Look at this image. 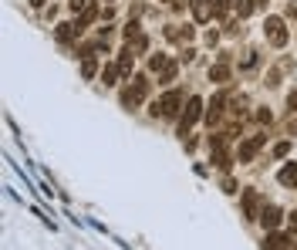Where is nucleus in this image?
Listing matches in <instances>:
<instances>
[{"mask_svg": "<svg viewBox=\"0 0 297 250\" xmlns=\"http://www.w3.org/2000/svg\"><path fill=\"white\" fill-rule=\"evenodd\" d=\"M145 95H149V78H145V74H132V85L122 91V105H125V108H138L145 102Z\"/></svg>", "mask_w": 297, "mask_h": 250, "instance_id": "nucleus-1", "label": "nucleus"}, {"mask_svg": "<svg viewBox=\"0 0 297 250\" xmlns=\"http://www.w3.org/2000/svg\"><path fill=\"white\" fill-rule=\"evenodd\" d=\"M179 108H183V91H166V95L152 105V115H166V119H172Z\"/></svg>", "mask_w": 297, "mask_h": 250, "instance_id": "nucleus-2", "label": "nucleus"}, {"mask_svg": "<svg viewBox=\"0 0 297 250\" xmlns=\"http://www.w3.org/2000/svg\"><path fill=\"white\" fill-rule=\"evenodd\" d=\"M264 34H267V41H270L273 48H284V44H287V37H290L281 17H267V24H264Z\"/></svg>", "mask_w": 297, "mask_h": 250, "instance_id": "nucleus-3", "label": "nucleus"}, {"mask_svg": "<svg viewBox=\"0 0 297 250\" xmlns=\"http://www.w3.org/2000/svg\"><path fill=\"white\" fill-rule=\"evenodd\" d=\"M200 115H206V108H203V102L200 98H189V102H186V108H183V119H179V132H189L196 125V119H200Z\"/></svg>", "mask_w": 297, "mask_h": 250, "instance_id": "nucleus-4", "label": "nucleus"}, {"mask_svg": "<svg viewBox=\"0 0 297 250\" xmlns=\"http://www.w3.org/2000/svg\"><path fill=\"white\" fill-rule=\"evenodd\" d=\"M243 217L260 220V193L257 189H243Z\"/></svg>", "mask_w": 297, "mask_h": 250, "instance_id": "nucleus-5", "label": "nucleus"}, {"mask_svg": "<svg viewBox=\"0 0 297 250\" xmlns=\"http://www.w3.org/2000/svg\"><path fill=\"white\" fill-rule=\"evenodd\" d=\"M264 142H267V136H253V139H247V142L240 145V152H236V159H240V162H250L253 156L260 152V145H264Z\"/></svg>", "mask_w": 297, "mask_h": 250, "instance_id": "nucleus-6", "label": "nucleus"}, {"mask_svg": "<svg viewBox=\"0 0 297 250\" xmlns=\"http://www.w3.org/2000/svg\"><path fill=\"white\" fill-rule=\"evenodd\" d=\"M81 31H85V24L81 21H71V24H61L54 31V37L61 41V44H68V41H74V37H81Z\"/></svg>", "mask_w": 297, "mask_h": 250, "instance_id": "nucleus-7", "label": "nucleus"}, {"mask_svg": "<svg viewBox=\"0 0 297 250\" xmlns=\"http://www.w3.org/2000/svg\"><path fill=\"white\" fill-rule=\"evenodd\" d=\"M290 68H294V61H290V57H281V61L267 71V85H270V88H273V85H281V78L290 71Z\"/></svg>", "mask_w": 297, "mask_h": 250, "instance_id": "nucleus-8", "label": "nucleus"}, {"mask_svg": "<svg viewBox=\"0 0 297 250\" xmlns=\"http://www.w3.org/2000/svg\"><path fill=\"white\" fill-rule=\"evenodd\" d=\"M189 7H193V17L200 24L213 21V0H189Z\"/></svg>", "mask_w": 297, "mask_h": 250, "instance_id": "nucleus-9", "label": "nucleus"}, {"mask_svg": "<svg viewBox=\"0 0 297 250\" xmlns=\"http://www.w3.org/2000/svg\"><path fill=\"white\" fill-rule=\"evenodd\" d=\"M223 108H226V95L220 91V95H213V102L206 105V122L213 125V122H220V115H223Z\"/></svg>", "mask_w": 297, "mask_h": 250, "instance_id": "nucleus-10", "label": "nucleus"}, {"mask_svg": "<svg viewBox=\"0 0 297 250\" xmlns=\"http://www.w3.org/2000/svg\"><path fill=\"white\" fill-rule=\"evenodd\" d=\"M294 237H297L294 230H290L287 237H284V234H270V237H267V240H264V250H287Z\"/></svg>", "mask_w": 297, "mask_h": 250, "instance_id": "nucleus-11", "label": "nucleus"}, {"mask_svg": "<svg viewBox=\"0 0 297 250\" xmlns=\"http://www.w3.org/2000/svg\"><path fill=\"white\" fill-rule=\"evenodd\" d=\"M281 220H284V213L277 210V206H264V210H260V223H264V230H277Z\"/></svg>", "mask_w": 297, "mask_h": 250, "instance_id": "nucleus-12", "label": "nucleus"}, {"mask_svg": "<svg viewBox=\"0 0 297 250\" xmlns=\"http://www.w3.org/2000/svg\"><path fill=\"white\" fill-rule=\"evenodd\" d=\"M132 68H135V51H132V44L118 54V71L125 74V78H132Z\"/></svg>", "mask_w": 297, "mask_h": 250, "instance_id": "nucleus-13", "label": "nucleus"}, {"mask_svg": "<svg viewBox=\"0 0 297 250\" xmlns=\"http://www.w3.org/2000/svg\"><path fill=\"white\" fill-rule=\"evenodd\" d=\"M277 179H281V186H297V162H287V166L277 172Z\"/></svg>", "mask_w": 297, "mask_h": 250, "instance_id": "nucleus-14", "label": "nucleus"}, {"mask_svg": "<svg viewBox=\"0 0 297 250\" xmlns=\"http://www.w3.org/2000/svg\"><path fill=\"white\" fill-rule=\"evenodd\" d=\"M226 78H230V65H226V61H216V65L209 68V81H220V85H223Z\"/></svg>", "mask_w": 297, "mask_h": 250, "instance_id": "nucleus-15", "label": "nucleus"}, {"mask_svg": "<svg viewBox=\"0 0 297 250\" xmlns=\"http://www.w3.org/2000/svg\"><path fill=\"white\" fill-rule=\"evenodd\" d=\"M95 74H98V57L85 54V61H81V78H95Z\"/></svg>", "mask_w": 297, "mask_h": 250, "instance_id": "nucleus-16", "label": "nucleus"}, {"mask_svg": "<svg viewBox=\"0 0 297 250\" xmlns=\"http://www.w3.org/2000/svg\"><path fill=\"white\" fill-rule=\"evenodd\" d=\"M230 7H236V0H216V4H213V17H216V21H226Z\"/></svg>", "mask_w": 297, "mask_h": 250, "instance_id": "nucleus-17", "label": "nucleus"}, {"mask_svg": "<svg viewBox=\"0 0 297 250\" xmlns=\"http://www.w3.org/2000/svg\"><path fill=\"white\" fill-rule=\"evenodd\" d=\"M253 10H257V0H236V17H240V21L250 17Z\"/></svg>", "mask_w": 297, "mask_h": 250, "instance_id": "nucleus-18", "label": "nucleus"}, {"mask_svg": "<svg viewBox=\"0 0 297 250\" xmlns=\"http://www.w3.org/2000/svg\"><path fill=\"white\" fill-rule=\"evenodd\" d=\"M213 166H220V169H230L233 159L226 156V149H213Z\"/></svg>", "mask_w": 297, "mask_h": 250, "instance_id": "nucleus-19", "label": "nucleus"}, {"mask_svg": "<svg viewBox=\"0 0 297 250\" xmlns=\"http://www.w3.org/2000/svg\"><path fill=\"white\" fill-rule=\"evenodd\" d=\"M118 65H105L102 68V81H105V85H115V78H118Z\"/></svg>", "mask_w": 297, "mask_h": 250, "instance_id": "nucleus-20", "label": "nucleus"}, {"mask_svg": "<svg viewBox=\"0 0 297 250\" xmlns=\"http://www.w3.org/2000/svg\"><path fill=\"white\" fill-rule=\"evenodd\" d=\"M166 65H169V57L166 54H152V57H149V68H152V71H166Z\"/></svg>", "mask_w": 297, "mask_h": 250, "instance_id": "nucleus-21", "label": "nucleus"}, {"mask_svg": "<svg viewBox=\"0 0 297 250\" xmlns=\"http://www.w3.org/2000/svg\"><path fill=\"white\" fill-rule=\"evenodd\" d=\"M95 17H98V7H95V4H88V7L81 10V17H78V21H81V24H85V27H88L91 21H95Z\"/></svg>", "mask_w": 297, "mask_h": 250, "instance_id": "nucleus-22", "label": "nucleus"}, {"mask_svg": "<svg viewBox=\"0 0 297 250\" xmlns=\"http://www.w3.org/2000/svg\"><path fill=\"white\" fill-rule=\"evenodd\" d=\"M287 152H290V142H277V145H273V156H277V159H284Z\"/></svg>", "mask_w": 297, "mask_h": 250, "instance_id": "nucleus-23", "label": "nucleus"}, {"mask_svg": "<svg viewBox=\"0 0 297 250\" xmlns=\"http://www.w3.org/2000/svg\"><path fill=\"white\" fill-rule=\"evenodd\" d=\"M243 68H257V51H247V57H243Z\"/></svg>", "mask_w": 297, "mask_h": 250, "instance_id": "nucleus-24", "label": "nucleus"}, {"mask_svg": "<svg viewBox=\"0 0 297 250\" xmlns=\"http://www.w3.org/2000/svg\"><path fill=\"white\" fill-rule=\"evenodd\" d=\"M172 78H176V61H169L166 71H162V81H172Z\"/></svg>", "mask_w": 297, "mask_h": 250, "instance_id": "nucleus-25", "label": "nucleus"}, {"mask_svg": "<svg viewBox=\"0 0 297 250\" xmlns=\"http://www.w3.org/2000/svg\"><path fill=\"white\" fill-rule=\"evenodd\" d=\"M223 193H230V196H233V193H236V179H230V176H226V179H223Z\"/></svg>", "mask_w": 297, "mask_h": 250, "instance_id": "nucleus-26", "label": "nucleus"}, {"mask_svg": "<svg viewBox=\"0 0 297 250\" xmlns=\"http://www.w3.org/2000/svg\"><path fill=\"white\" fill-rule=\"evenodd\" d=\"M68 7H71L74 14H78V10H85V7H88V0H68Z\"/></svg>", "mask_w": 297, "mask_h": 250, "instance_id": "nucleus-27", "label": "nucleus"}, {"mask_svg": "<svg viewBox=\"0 0 297 250\" xmlns=\"http://www.w3.org/2000/svg\"><path fill=\"white\" fill-rule=\"evenodd\" d=\"M257 122H264V125H270V122H273V115L267 112V108H260V112H257Z\"/></svg>", "mask_w": 297, "mask_h": 250, "instance_id": "nucleus-28", "label": "nucleus"}, {"mask_svg": "<svg viewBox=\"0 0 297 250\" xmlns=\"http://www.w3.org/2000/svg\"><path fill=\"white\" fill-rule=\"evenodd\" d=\"M243 27H240V17H236V21H230V24H226V34H240Z\"/></svg>", "mask_w": 297, "mask_h": 250, "instance_id": "nucleus-29", "label": "nucleus"}, {"mask_svg": "<svg viewBox=\"0 0 297 250\" xmlns=\"http://www.w3.org/2000/svg\"><path fill=\"white\" fill-rule=\"evenodd\" d=\"M287 105H290V112H297V91H290V95H287Z\"/></svg>", "mask_w": 297, "mask_h": 250, "instance_id": "nucleus-30", "label": "nucleus"}, {"mask_svg": "<svg viewBox=\"0 0 297 250\" xmlns=\"http://www.w3.org/2000/svg\"><path fill=\"white\" fill-rule=\"evenodd\" d=\"M287 132H290V136H297V115H290V122H287Z\"/></svg>", "mask_w": 297, "mask_h": 250, "instance_id": "nucleus-31", "label": "nucleus"}, {"mask_svg": "<svg viewBox=\"0 0 297 250\" xmlns=\"http://www.w3.org/2000/svg\"><path fill=\"white\" fill-rule=\"evenodd\" d=\"M287 17H297V4H287Z\"/></svg>", "mask_w": 297, "mask_h": 250, "instance_id": "nucleus-32", "label": "nucleus"}, {"mask_svg": "<svg viewBox=\"0 0 297 250\" xmlns=\"http://www.w3.org/2000/svg\"><path fill=\"white\" fill-rule=\"evenodd\" d=\"M290 230H294V234H297V213H294V217H290Z\"/></svg>", "mask_w": 297, "mask_h": 250, "instance_id": "nucleus-33", "label": "nucleus"}, {"mask_svg": "<svg viewBox=\"0 0 297 250\" xmlns=\"http://www.w3.org/2000/svg\"><path fill=\"white\" fill-rule=\"evenodd\" d=\"M44 4H48V0H31V7H44Z\"/></svg>", "mask_w": 297, "mask_h": 250, "instance_id": "nucleus-34", "label": "nucleus"}, {"mask_svg": "<svg viewBox=\"0 0 297 250\" xmlns=\"http://www.w3.org/2000/svg\"><path fill=\"white\" fill-rule=\"evenodd\" d=\"M287 250H297V237H294V240H290V247Z\"/></svg>", "mask_w": 297, "mask_h": 250, "instance_id": "nucleus-35", "label": "nucleus"}, {"mask_svg": "<svg viewBox=\"0 0 297 250\" xmlns=\"http://www.w3.org/2000/svg\"><path fill=\"white\" fill-rule=\"evenodd\" d=\"M105 4H108V0H105Z\"/></svg>", "mask_w": 297, "mask_h": 250, "instance_id": "nucleus-36", "label": "nucleus"}]
</instances>
